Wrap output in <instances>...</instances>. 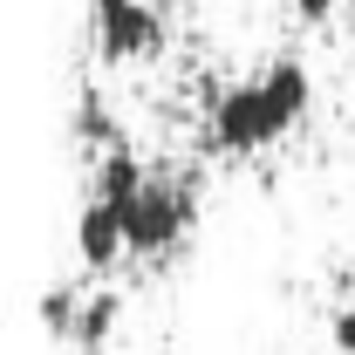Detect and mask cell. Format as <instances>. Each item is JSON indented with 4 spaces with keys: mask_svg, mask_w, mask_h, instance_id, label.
<instances>
[{
    "mask_svg": "<svg viewBox=\"0 0 355 355\" xmlns=\"http://www.w3.org/2000/svg\"><path fill=\"white\" fill-rule=\"evenodd\" d=\"M76 137H83V144H96V150L123 144V130L110 123V103H103V89H83V103H76Z\"/></svg>",
    "mask_w": 355,
    "mask_h": 355,
    "instance_id": "obj_6",
    "label": "cell"
},
{
    "mask_svg": "<svg viewBox=\"0 0 355 355\" xmlns=\"http://www.w3.org/2000/svg\"><path fill=\"white\" fill-rule=\"evenodd\" d=\"M335 349H342V355H355V301L335 314Z\"/></svg>",
    "mask_w": 355,
    "mask_h": 355,
    "instance_id": "obj_9",
    "label": "cell"
},
{
    "mask_svg": "<svg viewBox=\"0 0 355 355\" xmlns=\"http://www.w3.org/2000/svg\"><path fill=\"white\" fill-rule=\"evenodd\" d=\"M308 103H314L308 62L280 55V62H266L260 76H246V83H232V89L212 96L205 137H212L219 157H253V150H266V144H280V137L294 130L308 116Z\"/></svg>",
    "mask_w": 355,
    "mask_h": 355,
    "instance_id": "obj_1",
    "label": "cell"
},
{
    "mask_svg": "<svg viewBox=\"0 0 355 355\" xmlns=\"http://www.w3.org/2000/svg\"><path fill=\"white\" fill-rule=\"evenodd\" d=\"M42 328L55 342H76V328H83V294H76V287H48L42 294Z\"/></svg>",
    "mask_w": 355,
    "mask_h": 355,
    "instance_id": "obj_7",
    "label": "cell"
},
{
    "mask_svg": "<svg viewBox=\"0 0 355 355\" xmlns=\"http://www.w3.org/2000/svg\"><path fill=\"white\" fill-rule=\"evenodd\" d=\"M76 253H83L89 273H110V266L130 253V225L116 205H103V198H89L83 212H76Z\"/></svg>",
    "mask_w": 355,
    "mask_h": 355,
    "instance_id": "obj_4",
    "label": "cell"
},
{
    "mask_svg": "<svg viewBox=\"0 0 355 355\" xmlns=\"http://www.w3.org/2000/svg\"><path fill=\"white\" fill-rule=\"evenodd\" d=\"M116 7H130V0H89V14L103 21V14H116Z\"/></svg>",
    "mask_w": 355,
    "mask_h": 355,
    "instance_id": "obj_10",
    "label": "cell"
},
{
    "mask_svg": "<svg viewBox=\"0 0 355 355\" xmlns=\"http://www.w3.org/2000/svg\"><path fill=\"white\" fill-rule=\"evenodd\" d=\"M287 7H294V21H308V28H328L342 0H287Z\"/></svg>",
    "mask_w": 355,
    "mask_h": 355,
    "instance_id": "obj_8",
    "label": "cell"
},
{
    "mask_svg": "<svg viewBox=\"0 0 355 355\" xmlns=\"http://www.w3.org/2000/svg\"><path fill=\"white\" fill-rule=\"evenodd\" d=\"M116 321H123V294H116V287L89 294V301H83V328H76V349H83V355H103V349H110V335H116Z\"/></svg>",
    "mask_w": 355,
    "mask_h": 355,
    "instance_id": "obj_5",
    "label": "cell"
},
{
    "mask_svg": "<svg viewBox=\"0 0 355 355\" xmlns=\"http://www.w3.org/2000/svg\"><path fill=\"white\" fill-rule=\"evenodd\" d=\"M123 225H130V260H171L178 246L191 239V225H198L191 178H150L144 198L123 212Z\"/></svg>",
    "mask_w": 355,
    "mask_h": 355,
    "instance_id": "obj_2",
    "label": "cell"
},
{
    "mask_svg": "<svg viewBox=\"0 0 355 355\" xmlns=\"http://www.w3.org/2000/svg\"><path fill=\"white\" fill-rule=\"evenodd\" d=\"M96 48H103V62H150L164 48V14L130 0V7H116V14L96 21Z\"/></svg>",
    "mask_w": 355,
    "mask_h": 355,
    "instance_id": "obj_3",
    "label": "cell"
}]
</instances>
